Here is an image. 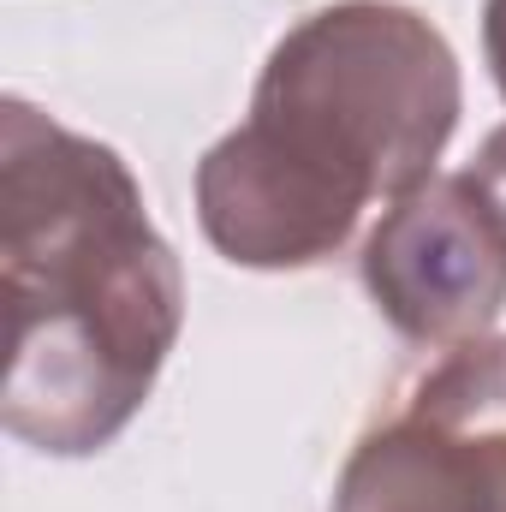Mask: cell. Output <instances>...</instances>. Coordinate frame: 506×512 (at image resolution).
I'll return each mask as SVG.
<instances>
[{"label":"cell","instance_id":"obj_4","mask_svg":"<svg viewBox=\"0 0 506 512\" xmlns=\"http://www.w3.org/2000/svg\"><path fill=\"white\" fill-rule=\"evenodd\" d=\"M376 310L435 352L489 340L506 310V209L465 167L399 197L364 239Z\"/></svg>","mask_w":506,"mask_h":512},{"label":"cell","instance_id":"obj_5","mask_svg":"<svg viewBox=\"0 0 506 512\" xmlns=\"http://www.w3.org/2000/svg\"><path fill=\"white\" fill-rule=\"evenodd\" d=\"M483 42H489V66H495V84H501V96H506V0H489V12H483ZM471 173L501 197V209H506V126L483 143V155H477Z\"/></svg>","mask_w":506,"mask_h":512},{"label":"cell","instance_id":"obj_2","mask_svg":"<svg viewBox=\"0 0 506 512\" xmlns=\"http://www.w3.org/2000/svg\"><path fill=\"white\" fill-rule=\"evenodd\" d=\"M453 126L459 60L423 12L322 6L274 42L245 126L203 155V233L245 268H310L376 203L429 185Z\"/></svg>","mask_w":506,"mask_h":512},{"label":"cell","instance_id":"obj_3","mask_svg":"<svg viewBox=\"0 0 506 512\" xmlns=\"http://www.w3.org/2000/svg\"><path fill=\"white\" fill-rule=\"evenodd\" d=\"M334 512H506V340L441 352L352 447Z\"/></svg>","mask_w":506,"mask_h":512},{"label":"cell","instance_id":"obj_1","mask_svg":"<svg viewBox=\"0 0 506 512\" xmlns=\"http://www.w3.org/2000/svg\"><path fill=\"white\" fill-rule=\"evenodd\" d=\"M0 268L6 429L60 459L108 447L179 340V256L108 143L18 96L0 114Z\"/></svg>","mask_w":506,"mask_h":512}]
</instances>
